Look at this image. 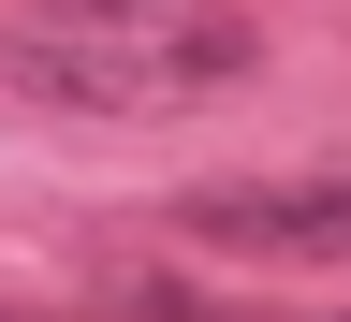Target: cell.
Returning a JSON list of instances; mask_svg holds the SVG:
<instances>
[{
	"instance_id": "4",
	"label": "cell",
	"mask_w": 351,
	"mask_h": 322,
	"mask_svg": "<svg viewBox=\"0 0 351 322\" xmlns=\"http://www.w3.org/2000/svg\"><path fill=\"white\" fill-rule=\"evenodd\" d=\"M322 322H351V308H322Z\"/></svg>"
},
{
	"instance_id": "1",
	"label": "cell",
	"mask_w": 351,
	"mask_h": 322,
	"mask_svg": "<svg viewBox=\"0 0 351 322\" xmlns=\"http://www.w3.org/2000/svg\"><path fill=\"white\" fill-rule=\"evenodd\" d=\"M249 15L234 0H29L0 30V88H29L44 117H191L219 88H249Z\"/></svg>"
},
{
	"instance_id": "3",
	"label": "cell",
	"mask_w": 351,
	"mask_h": 322,
	"mask_svg": "<svg viewBox=\"0 0 351 322\" xmlns=\"http://www.w3.org/2000/svg\"><path fill=\"white\" fill-rule=\"evenodd\" d=\"M117 322H249V308H205V293H117Z\"/></svg>"
},
{
	"instance_id": "2",
	"label": "cell",
	"mask_w": 351,
	"mask_h": 322,
	"mask_svg": "<svg viewBox=\"0 0 351 322\" xmlns=\"http://www.w3.org/2000/svg\"><path fill=\"white\" fill-rule=\"evenodd\" d=\"M176 235L234 264H351V176H234V191H176Z\"/></svg>"
},
{
	"instance_id": "5",
	"label": "cell",
	"mask_w": 351,
	"mask_h": 322,
	"mask_svg": "<svg viewBox=\"0 0 351 322\" xmlns=\"http://www.w3.org/2000/svg\"><path fill=\"white\" fill-rule=\"evenodd\" d=\"M0 322H15V308H0Z\"/></svg>"
}]
</instances>
